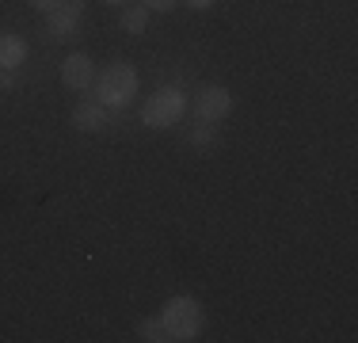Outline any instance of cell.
I'll list each match as a JSON object with an SVG mask.
<instances>
[{
    "label": "cell",
    "instance_id": "8fae6325",
    "mask_svg": "<svg viewBox=\"0 0 358 343\" xmlns=\"http://www.w3.org/2000/svg\"><path fill=\"white\" fill-rule=\"evenodd\" d=\"M138 336H141L145 343H164V340H168V332H164V321H160V316H149V321H141Z\"/></svg>",
    "mask_w": 358,
    "mask_h": 343
},
{
    "label": "cell",
    "instance_id": "52a82bcc",
    "mask_svg": "<svg viewBox=\"0 0 358 343\" xmlns=\"http://www.w3.org/2000/svg\"><path fill=\"white\" fill-rule=\"evenodd\" d=\"M103 122H107V115H103V107H99L96 99H80L73 107V126L80 134H96V130H103Z\"/></svg>",
    "mask_w": 358,
    "mask_h": 343
},
{
    "label": "cell",
    "instance_id": "9c48e42d",
    "mask_svg": "<svg viewBox=\"0 0 358 343\" xmlns=\"http://www.w3.org/2000/svg\"><path fill=\"white\" fill-rule=\"evenodd\" d=\"M145 23H149V8H145V4H130V8H122V31L141 34V31H145Z\"/></svg>",
    "mask_w": 358,
    "mask_h": 343
},
{
    "label": "cell",
    "instance_id": "4fadbf2b",
    "mask_svg": "<svg viewBox=\"0 0 358 343\" xmlns=\"http://www.w3.org/2000/svg\"><path fill=\"white\" fill-rule=\"evenodd\" d=\"M31 8H35V12H54L57 8V0H27Z\"/></svg>",
    "mask_w": 358,
    "mask_h": 343
},
{
    "label": "cell",
    "instance_id": "2e32d148",
    "mask_svg": "<svg viewBox=\"0 0 358 343\" xmlns=\"http://www.w3.org/2000/svg\"><path fill=\"white\" fill-rule=\"evenodd\" d=\"M103 4H126V0H103Z\"/></svg>",
    "mask_w": 358,
    "mask_h": 343
},
{
    "label": "cell",
    "instance_id": "277c9868",
    "mask_svg": "<svg viewBox=\"0 0 358 343\" xmlns=\"http://www.w3.org/2000/svg\"><path fill=\"white\" fill-rule=\"evenodd\" d=\"M229 111H233V96H229L221 84H210V88H202L199 99H194V115H199L202 122H221Z\"/></svg>",
    "mask_w": 358,
    "mask_h": 343
},
{
    "label": "cell",
    "instance_id": "ba28073f",
    "mask_svg": "<svg viewBox=\"0 0 358 343\" xmlns=\"http://www.w3.org/2000/svg\"><path fill=\"white\" fill-rule=\"evenodd\" d=\"M27 57V42L20 34H0V69H15Z\"/></svg>",
    "mask_w": 358,
    "mask_h": 343
},
{
    "label": "cell",
    "instance_id": "8992f818",
    "mask_svg": "<svg viewBox=\"0 0 358 343\" xmlns=\"http://www.w3.org/2000/svg\"><path fill=\"white\" fill-rule=\"evenodd\" d=\"M46 15H50V34H54V38H65V34H73L76 23H80L84 0H57V8Z\"/></svg>",
    "mask_w": 358,
    "mask_h": 343
},
{
    "label": "cell",
    "instance_id": "30bf717a",
    "mask_svg": "<svg viewBox=\"0 0 358 343\" xmlns=\"http://www.w3.org/2000/svg\"><path fill=\"white\" fill-rule=\"evenodd\" d=\"M214 137H217L214 122H202V118H199V126H191V130H187V141H191L194 149H206V145H214Z\"/></svg>",
    "mask_w": 358,
    "mask_h": 343
},
{
    "label": "cell",
    "instance_id": "7c38bea8",
    "mask_svg": "<svg viewBox=\"0 0 358 343\" xmlns=\"http://www.w3.org/2000/svg\"><path fill=\"white\" fill-rule=\"evenodd\" d=\"M141 4L149 8V12H172L179 0H141Z\"/></svg>",
    "mask_w": 358,
    "mask_h": 343
},
{
    "label": "cell",
    "instance_id": "5b68a950",
    "mask_svg": "<svg viewBox=\"0 0 358 343\" xmlns=\"http://www.w3.org/2000/svg\"><path fill=\"white\" fill-rule=\"evenodd\" d=\"M62 84L73 92H84L96 84V62H92L88 54H69L62 62Z\"/></svg>",
    "mask_w": 358,
    "mask_h": 343
},
{
    "label": "cell",
    "instance_id": "6da1fadb",
    "mask_svg": "<svg viewBox=\"0 0 358 343\" xmlns=\"http://www.w3.org/2000/svg\"><path fill=\"white\" fill-rule=\"evenodd\" d=\"M134 96H138V69L134 65L115 62V65H107L103 73H96V103L99 107L122 111Z\"/></svg>",
    "mask_w": 358,
    "mask_h": 343
},
{
    "label": "cell",
    "instance_id": "7a4b0ae2",
    "mask_svg": "<svg viewBox=\"0 0 358 343\" xmlns=\"http://www.w3.org/2000/svg\"><path fill=\"white\" fill-rule=\"evenodd\" d=\"M164 321V332L168 340H199V328H202V313H199V302L194 298H172L160 313Z\"/></svg>",
    "mask_w": 358,
    "mask_h": 343
},
{
    "label": "cell",
    "instance_id": "9a60e30c",
    "mask_svg": "<svg viewBox=\"0 0 358 343\" xmlns=\"http://www.w3.org/2000/svg\"><path fill=\"white\" fill-rule=\"evenodd\" d=\"M12 69H0V88H12Z\"/></svg>",
    "mask_w": 358,
    "mask_h": 343
},
{
    "label": "cell",
    "instance_id": "3957f363",
    "mask_svg": "<svg viewBox=\"0 0 358 343\" xmlns=\"http://www.w3.org/2000/svg\"><path fill=\"white\" fill-rule=\"evenodd\" d=\"M183 111H187L183 92L168 84V88L152 92V99L145 103V111H141V122L152 126V130H168V126H176L179 118H183Z\"/></svg>",
    "mask_w": 358,
    "mask_h": 343
},
{
    "label": "cell",
    "instance_id": "5bb4252c",
    "mask_svg": "<svg viewBox=\"0 0 358 343\" xmlns=\"http://www.w3.org/2000/svg\"><path fill=\"white\" fill-rule=\"evenodd\" d=\"M187 8H194V12H206V8H214L217 0H183Z\"/></svg>",
    "mask_w": 358,
    "mask_h": 343
}]
</instances>
